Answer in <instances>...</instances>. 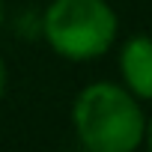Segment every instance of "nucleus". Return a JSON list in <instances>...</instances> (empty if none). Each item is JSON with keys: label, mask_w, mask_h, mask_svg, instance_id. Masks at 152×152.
Here are the masks:
<instances>
[{"label": "nucleus", "mask_w": 152, "mask_h": 152, "mask_svg": "<svg viewBox=\"0 0 152 152\" xmlns=\"http://www.w3.org/2000/svg\"><path fill=\"white\" fill-rule=\"evenodd\" d=\"M72 125L90 152H134L143 143L146 116L122 84L96 81L75 96Z\"/></svg>", "instance_id": "1"}, {"label": "nucleus", "mask_w": 152, "mask_h": 152, "mask_svg": "<svg viewBox=\"0 0 152 152\" xmlns=\"http://www.w3.org/2000/svg\"><path fill=\"white\" fill-rule=\"evenodd\" d=\"M39 30L57 57L90 63L113 48L119 18L107 0H51L42 12Z\"/></svg>", "instance_id": "2"}, {"label": "nucleus", "mask_w": 152, "mask_h": 152, "mask_svg": "<svg viewBox=\"0 0 152 152\" xmlns=\"http://www.w3.org/2000/svg\"><path fill=\"white\" fill-rule=\"evenodd\" d=\"M122 87L137 102H152V36L134 33L119 48Z\"/></svg>", "instance_id": "3"}, {"label": "nucleus", "mask_w": 152, "mask_h": 152, "mask_svg": "<svg viewBox=\"0 0 152 152\" xmlns=\"http://www.w3.org/2000/svg\"><path fill=\"white\" fill-rule=\"evenodd\" d=\"M6 81H9V72H6L3 57H0V99H3V93H6Z\"/></svg>", "instance_id": "4"}, {"label": "nucleus", "mask_w": 152, "mask_h": 152, "mask_svg": "<svg viewBox=\"0 0 152 152\" xmlns=\"http://www.w3.org/2000/svg\"><path fill=\"white\" fill-rule=\"evenodd\" d=\"M143 143H146V146L152 149V116L146 119V131H143Z\"/></svg>", "instance_id": "5"}, {"label": "nucleus", "mask_w": 152, "mask_h": 152, "mask_svg": "<svg viewBox=\"0 0 152 152\" xmlns=\"http://www.w3.org/2000/svg\"><path fill=\"white\" fill-rule=\"evenodd\" d=\"M3 18H6V9H3V0H0V27H3Z\"/></svg>", "instance_id": "6"}]
</instances>
